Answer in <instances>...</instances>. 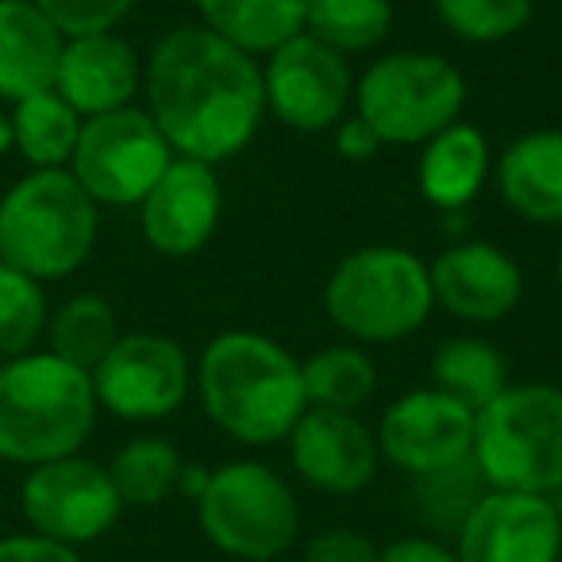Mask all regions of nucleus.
<instances>
[{
  "label": "nucleus",
  "instance_id": "5",
  "mask_svg": "<svg viewBox=\"0 0 562 562\" xmlns=\"http://www.w3.org/2000/svg\"><path fill=\"white\" fill-rule=\"evenodd\" d=\"M436 308L428 262L413 250L374 243L359 247L331 270L324 285V313L359 344H397L420 331Z\"/></svg>",
  "mask_w": 562,
  "mask_h": 562
},
{
  "label": "nucleus",
  "instance_id": "22",
  "mask_svg": "<svg viewBox=\"0 0 562 562\" xmlns=\"http://www.w3.org/2000/svg\"><path fill=\"white\" fill-rule=\"evenodd\" d=\"M201 24L247 50L250 58H266L305 32L308 0H193Z\"/></svg>",
  "mask_w": 562,
  "mask_h": 562
},
{
  "label": "nucleus",
  "instance_id": "35",
  "mask_svg": "<svg viewBox=\"0 0 562 562\" xmlns=\"http://www.w3.org/2000/svg\"><path fill=\"white\" fill-rule=\"evenodd\" d=\"M378 562H459V554L431 536H401L378 547Z\"/></svg>",
  "mask_w": 562,
  "mask_h": 562
},
{
  "label": "nucleus",
  "instance_id": "15",
  "mask_svg": "<svg viewBox=\"0 0 562 562\" xmlns=\"http://www.w3.org/2000/svg\"><path fill=\"white\" fill-rule=\"evenodd\" d=\"M224 216V189L216 166L178 158L162 170L139 201V227L150 250L166 258H189L209 247Z\"/></svg>",
  "mask_w": 562,
  "mask_h": 562
},
{
  "label": "nucleus",
  "instance_id": "8",
  "mask_svg": "<svg viewBox=\"0 0 562 562\" xmlns=\"http://www.w3.org/2000/svg\"><path fill=\"white\" fill-rule=\"evenodd\" d=\"M351 104L382 147H424L462 116L467 78L443 55L397 50L367 66V74L355 81Z\"/></svg>",
  "mask_w": 562,
  "mask_h": 562
},
{
  "label": "nucleus",
  "instance_id": "20",
  "mask_svg": "<svg viewBox=\"0 0 562 562\" xmlns=\"http://www.w3.org/2000/svg\"><path fill=\"white\" fill-rule=\"evenodd\" d=\"M497 189L516 216L562 224V127H539L497 158Z\"/></svg>",
  "mask_w": 562,
  "mask_h": 562
},
{
  "label": "nucleus",
  "instance_id": "16",
  "mask_svg": "<svg viewBox=\"0 0 562 562\" xmlns=\"http://www.w3.org/2000/svg\"><path fill=\"white\" fill-rule=\"evenodd\" d=\"M293 470L305 485L331 497H351L367 490L378 474V436L355 413L308 405L290 431Z\"/></svg>",
  "mask_w": 562,
  "mask_h": 562
},
{
  "label": "nucleus",
  "instance_id": "37",
  "mask_svg": "<svg viewBox=\"0 0 562 562\" xmlns=\"http://www.w3.org/2000/svg\"><path fill=\"white\" fill-rule=\"evenodd\" d=\"M9 150H12V120L0 112V158L9 155Z\"/></svg>",
  "mask_w": 562,
  "mask_h": 562
},
{
  "label": "nucleus",
  "instance_id": "14",
  "mask_svg": "<svg viewBox=\"0 0 562 562\" xmlns=\"http://www.w3.org/2000/svg\"><path fill=\"white\" fill-rule=\"evenodd\" d=\"M378 451L408 477L454 467L474 451V408L431 385L405 393L382 413Z\"/></svg>",
  "mask_w": 562,
  "mask_h": 562
},
{
  "label": "nucleus",
  "instance_id": "25",
  "mask_svg": "<svg viewBox=\"0 0 562 562\" xmlns=\"http://www.w3.org/2000/svg\"><path fill=\"white\" fill-rule=\"evenodd\" d=\"M116 339V308L104 297H97V293H78L58 313H50L47 321V351L70 362V367L86 370V374H93L101 367V359L112 351Z\"/></svg>",
  "mask_w": 562,
  "mask_h": 562
},
{
  "label": "nucleus",
  "instance_id": "30",
  "mask_svg": "<svg viewBox=\"0 0 562 562\" xmlns=\"http://www.w3.org/2000/svg\"><path fill=\"white\" fill-rule=\"evenodd\" d=\"M536 0H436V16L454 40L477 43H505L531 24Z\"/></svg>",
  "mask_w": 562,
  "mask_h": 562
},
{
  "label": "nucleus",
  "instance_id": "9",
  "mask_svg": "<svg viewBox=\"0 0 562 562\" xmlns=\"http://www.w3.org/2000/svg\"><path fill=\"white\" fill-rule=\"evenodd\" d=\"M173 162V150L147 109H116L89 116L81 124L78 147L66 170L97 204L132 209L150 193L162 170Z\"/></svg>",
  "mask_w": 562,
  "mask_h": 562
},
{
  "label": "nucleus",
  "instance_id": "34",
  "mask_svg": "<svg viewBox=\"0 0 562 562\" xmlns=\"http://www.w3.org/2000/svg\"><path fill=\"white\" fill-rule=\"evenodd\" d=\"M0 562H81V559H78V547H66L47 536L24 531V536H0Z\"/></svg>",
  "mask_w": 562,
  "mask_h": 562
},
{
  "label": "nucleus",
  "instance_id": "23",
  "mask_svg": "<svg viewBox=\"0 0 562 562\" xmlns=\"http://www.w3.org/2000/svg\"><path fill=\"white\" fill-rule=\"evenodd\" d=\"M12 147L27 158L32 170H66L78 147L86 120L55 93L43 89L12 104Z\"/></svg>",
  "mask_w": 562,
  "mask_h": 562
},
{
  "label": "nucleus",
  "instance_id": "17",
  "mask_svg": "<svg viewBox=\"0 0 562 562\" xmlns=\"http://www.w3.org/2000/svg\"><path fill=\"white\" fill-rule=\"evenodd\" d=\"M436 305H443L454 321L497 324L516 313L524 297V273L497 243L467 239L451 243L428 266Z\"/></svg>",
  "mask_w": 562,
  "mask_h": 562
},
{
  "label": "nucleus",
  "instance_id": "31",
  "mask_svg": "<svg viewBox=\"0 0 562 562\" xmlns=\"http://www.w3.org/2000/svg\"><path fill=\"white\" fill-rule=\"evenodd\" d=\"M416 482V501H420V513L428 524H436L439 531H459L462 520L470 516V508L490 493L482 470H477L474 454H467L462 462L443 470H431V474L413 477Z\"/></svg>",
  "mask_w": 562,
  "mask_h": 562
},
{
  "label": "nucleus",
  "instance_id": "7",
  "mask_svg": "<svg viewBox=\"0 0 562 562\" xmlns=\"http://www.w3.org/2000/svg\"><path fill=\"white\" fill-rule=\"evenodd\" d=\"M193 505L204 539L227 559L278 562L297 543V493L266 462L235 459L209 470V485Z\"/></svg>",
  "mask_w": 562,
  "mask_h": 562
},
{
  "label": "nucleus",
  "instance_id": "32",
  "mask_svg": "<svg viewBox=\"0 0 562 562\" xmlns=\"http://www.w3.org/2000/svg\"><path fill=\"white\" fill-rule=\"evenodd\" d=\"M50 16V24L70 35L116 32V24L135 9V0H35Z\"/></svg>",
  "mask_w": 562,
  "mask_h": 562
},
{
  "label": "nucleus",
  "instance_id": "21",
  "mask_svg": "<svg viewBox=\"0 0 562 562\" xmlns=\"http://www.w3.org/2000/svg\"><path fill=\"white\" fill-rule=\"evenodd\" d=\"M490 143L474 124L454 120L439 135H431L416 162V189L439 212H462L477 201L490 178Z\"/></svg>",
  "mask_w": 562,
  "mask_h": 562
},
{
  "label": "nucleus",
  "instance_id": "29",
  "mask_svg": "<svg viewBox=\"0 0 562 562\" xmlns=\"http://www.w3.org/2000/svg\"><path fill=\"white\" fill-rule=\"evenodd\" d=\"M47 293L43 281L16 266L0 262V359L35 351L40 336L47 331Z\"/></svg>",
  "mask_w": 562,
  "mask_h": 562
},
{
  "label": "nucleus",
  "instance_id": "10",
  "mask_svg": "<svg viewBox=\"0 0 562 562\" xmlns=\"http://www.w3.org/2000/svg\"><path fill=\"white\" fill-rule=\"evenodd\" d=\"M89 378H93L97 405L132 424L166 420L186 405L193 390L186 347L158 331L120 336Z\"/></svg>",
  "mask_w": 562,
  "mask_h": 562
},
{
  "label": "nucleus",
  "instance_id": "18",
  "mask_svg": "<svg viewBox=\"0 0 562 562\" xmlns=\"http://www.w3.org/2000/svg\"><path fill=\"white\" fill-rule=\"evenodd\" d=\"M143 89V63L127 40L116 32L70 35L58 58L55 93L78 112L81 120L104 116L135 104Z\"/></svg>",
  "mask_w": 562,
  "mask_h": 562
},
{
  "label": "nucleus",
  "instance_id": "3",
  "mask_svg": "<svg viewBox=\"0 0 562 562\" xmlns=\"http://www.w3.org/2000/svg\"><path fill=\"white\" fill-rule=\"evenodd\" d=\"M97 393L86 370L50 351L0 362V459L40 467L78 454L97 424Z\"/></svg>",
  "mask_w": 562,
  "mask_h": 562
},
{
  "label": "nucleus",
  "instance_id": "12",
  "mask_svg": "<svg viewBox=\"0 0 562 562\" xmlns=\"http://www.w3.org/2000/svg\"><path fill=\"white\" fill-rule=\"evenodd\" d=\"M262 89L266 112H273L293 132L336 127L355 101V78L347 58L305 32L266 55Z\"/></svg>",
  "mask_w": 562,
  "mask_h": 562
},
{
  "label": "nucleus",
  "instance_id": "13",
  "mask_svg": "<svg viewBox=\"0 0 562 562\" xmlns=\"http://www.w3.org/2000/svg\"><path fill=\"white\" fill-rule=\"evenodd\" d=\"M459 562H559L562 516L543 493L490 490L454 531Z\"/></svg>",
  "mask_w": 562,
  "mask_h": 562
},
{
  "label": "nucleus",
  "instance_id": "28",
  "mask_svg": "<svg viewBox=\"0 0 562 562\" xmlns=\"http://www.w3.org/2000/svg\"><path fill=\"white\" fill-rule=\"evenodd\" d=\"M305 397L316 408H339L359 413L378 390V370L362 347H324L313 359L301 362Z\"/></svg>",
  "mask_w": 562,
  "mask_h": 562
},
{
  "label": "nucleus",
  "instance_id": "24",
  "mask_svg": "<svg viewBox=\"0 0 562 562\" xmlns=\"http://www.w3.org/2000/svg\"><path fill=\"white\" fill-rule=\"evenodd\" d=\"M508 385V362L490 339L454 336L431 355V390L467 408H485Z\"/></svg>",
  "mask_w": 562,
  "mask_h": 562
},
{
  "label": "nucleus",
  "instance_id": "38",
  "mask_svg": "<svg viewBox=\"0 0 562 562\" xmlns=\"http://www.w3.org/2000/svg\"><path fill=\"white\" fill-rule=\"evenodd\" d=\"M554 273H559V290H562V247H559V262H554Z\"/></svg>",
  "mask_w": 562,
  "mask_h": 562
},
{
  "label": "nucleus",
  "instance_id": "6",
  "mask_svg": "<svg viewBox=\"0 0 562 562\" xmlns=\"http://www.w3.org/2000/svg\"><path fill=\"white\" fill-rule=\"evenodd\" d=\"M474 462L490 490H562V385L508 382L474 413Z\"/></svg>",
  "mask_w": 562,
  "mask_h": 562
},
{
  "label": "nucleus",
  "instance_id": "33",
  "mask_svg": "<svg viewBox=\"0 0 562 562\" xmlns=\"http://www.w3.org/2000/svg\"><path fill=\"white\" fill-rule=\"evenodd\" d=\"M305 562H378V547L355 528H328L305 543Z\"/></svg>",
  "mask_w": 562,
  "mask_h": 562
},
{
  "label": "nucleus",
  "instance_id": "11",
  "mask_svg": "<svg viewBox=\"0 0 562 562\" xmlns=\"http://www.w3.org/2000/svg\"><path fill=\"white\" fill-rule=\"evenodd\" d=\"M20 508L35 536L81 547L109 536L124 513V501L112 485L109 467L81 454H66L27 470L20 485Z\"/></svg>",
  "mask_w": 562,
  "mask_h": 562
},
{
  "label": "nucleus",
  "instance_id": "1",
  "mask_svg": "<svg viewBox=\"0 0 562 562\" xmlns=\"http://www.w3.org/2000/svg\"><path fill=\"white\" fill-rule=\"evenodd\" d=\"M147 112L178 158L220 166L255 143L266 120L262 66L204 24L166 32L143 66Z\"/></svg>",
  "mask_w": 562,
  "mask_h": 562
},
{
  "label": "nucleus",
  "instance_id": "4",
  "mask_svg": "<svg viewBox=\"0 0 562 562\" xmlns=\"http://www.w3.org/2000/svg\"><path fill=\"white\" fill-rule=\"evenodd\" d=\"M97 209L70 170H32L0 196V262L35 281L70 278L97 247Z\"/></svg>",
  "mask_w": 562,
  "mask_h": 562
},
{
  "label": "nucleus",
  "instance_id": "19",
  "mask_svg": "<svg viewBox=\"0 0 562 562\" xmlns=\"http://www.w3.org/2000/svg\"><path fill=\"white\" fill-rule=\"evenodd\" d=\"M66 35L35 0H0V97L24 101L55 89Z\"/></svg>",
  "mask_w": 562,
  "mask_h": 562
},
{
  "label": "nucleus",
  "instance_id": "2",
  "mask_svg": "<svg viewBox=\"0 0 562 562\" xmlns=\"http://www.w3.org/2000/svg\"><path fill=\"white\" fill-rule=\"evenodd\" d=\"M193 382L209 420L247 447L290 439L293 424L308 408L301 359H293L278 339L250 328L209 339Z\"/></svg>",
  "mask_w": 562,
  "mask_h": 562
},
{
  "label": "nucleus",
  "instance_id": "36",
  "mask_svg": "<svg viewBox=\"0 0 562 562\" xmlns=\"http://www.w3.org/2000/svg\"><path fill=\"white\" fill-rule=\"evenodd\" d=\"M336 150H339V158H351V162H367V158H374L378 150H382V139H378V135L370 132L367 120H359L351 112V116H344L336 124Z\"/></svg>",
  "mask_w": 562,
  "mask_h": 562
},
{
  "label": "nucleus",
  "instance_id": "27",
  "mask_svg": "<svg viewBox=\"0 0 562 562\" xmlns=\"http://www.w3.org/2000/svg\"><path fill=\"white\" fill-rule=\"evenodd\" d=\"M393 4L390 0H308L305 35L321 40L339 55H362L390 40Z\"/></svg>",
  "mask_w": 562,
  "mask_h": 562
},
{
  "label": "nucleus",
  "instance_id": "26",
  "mask_svg": "<svg viewBox=\"0 0 562 562\" xmlns=\"http://www.w3.org/2000/svg\"><path fill=\"white\" fill-rule=\"evenodd\" d=\"M181 454L173 443L158 436L127 439L109 462V477L116 485L124 508H155L162 505L170 493H178L181 477Z\"/></svg>",
  "mask_w": 562,
  "mask_h": 562
}]
</instances>
